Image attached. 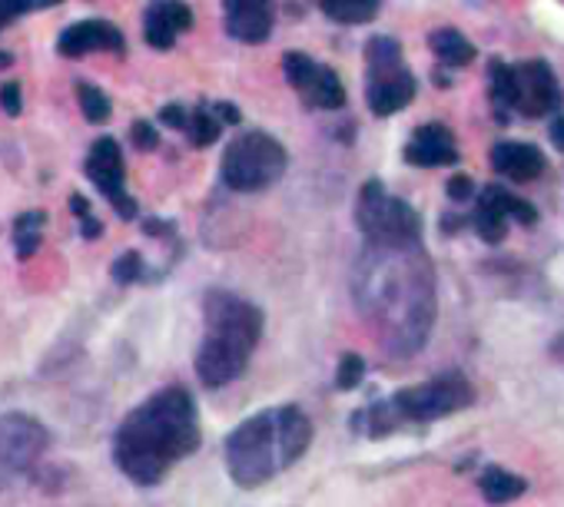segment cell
Returning <instances> with one entry per match:
<instances>
[{
    "mask_svg": "<svg viewBox=\"0 0 564 507\" xmlns=\"http://www.w3.org/2000/svg\"><path fill=\"white\" fill-rule=\"evenodd\" d=\"M94 51L120 54L123 51V34L107 21H80V24H70L57 41L61 57H84V54H94Z\"/></svg>",
    "mask_w": 564,
    "mask_h": 507,
    "instance_id": "cell-13",
    "label": "cell"
},
{
    "mask_svg": "<svg viewBox=\"0 0 564 507\" xmlns=\"http://www.w3.org/2000/svg\"><path fill=\"white\" fill-rule=\"evenodd\" d=\"M223 183L236 192H259L269 189L282 173H286V150L269 133L249 130L236 136L223 153Z\"/></svg>",
    "mask_w": 564,
    "mask_h": 507,
    "instance_id": "cell-4",
    "label": "cell"
},
{
    "mask_svg": "<svg viewBox=\"0 0 564 507\" xmlns=\"http://www.w3.org/2000/svg\"><path fill=\"white\" fill-rule=\"evenodd\" d=\"M313 421L296 408L282 405L242 421L226 441V464L239 487H259L306 454Z\"/></svg>",
    "mask_w": 564,
    "mask_h": 507,
    "instance_id": "cell-2",
    "label": "cell"
},
{
    "mask_svg": "<svg viewBox=\"0 0 564 507\" xmlns=\"http://www.w3.org/2000/svg\"><path fill=\"white\" fill-rule=\"evenodd\" d=\"M362 378H366V362H362V355L349 352V355L339 362L336 385H339L343 392H349V388H359V385H362Z\"/></svg>",
    "mask_w": 564,
    "mask_h": 507,
    "instance_id": "cell-26",
    "label": "cell"
},
{
    "mask_svg": "<svg viewBox=\"0 0 564 507\" xmlns=\"http://www.w3.org/2000/svg\"><path fill=\"white\" fill-rule=\"evenodd\" d=\"M186 136L199 150L203 146H213L219 140V117H216V110H206V107L193 110L189 113V123H186Z\"/></svg>",
    "mask_w": 564,
    "mask_h": 507,
    "instance_id": "cell-22",
    "label": "cell"
},
{
    "mask_svg": "<svg viewBox=\"0 0 564 507\" xmlns=\"http://www.w3.org/2000/svg\"><path fill=\"white\" fill-rule=\"evenodd\" d=\"M189 27H193V11L183 4V0H156V4L147 8L143 37L156 51H170L176 44V37Z\"/></svg>",
    "mask_w": 564,
    "mask_h": 507,
    "instance_id": "cell-12",
    "label": "cell"
},
{
    "mask_svg": "<svg viewBox=\"0 0 564 507\" xmlns=\"http://www.w3.org/2000/svg\"><path fill=\"white\" fill-rule=\"evenodd\" d=\"M491 103L498 113L514 110V67L505 60H491Z\"/></svg>",
    "mask_w": 564,
    "mask_h": 507,
    "instance_id": "cell-21",
    "label": "cell"
},
{
    "mask_svg": "<svg viewBox=\"0 0 564 507\" xmlns=\"http://www.w3.org/2000/svg\"><path fill=\"white\" fill-rule=\"evenodd\" d=\"M140 273H143V263H140L137 252H127V256H120V260L113 263V279H117L120 286L140 279Z\"/></svg>",
    "mask_w": 564,
    "mask_h": 507,
    "instance_id": "cell-27",
    "label": "cell"
},
{
    "mask_svg": "<svg viewBox=\"0 0 564 507\" xmlns=\"http://www.w3.org/2000/svg\"><path fill=\"white\" fill-rule=\"evenodd\" d=\"M356 219L369 245H419L422 235L419 212L409 202L389 196L379 179L366 183L356 206Z\"/></svg>",
    "mask_w": 564,
    "mask_h": 507,
    "instance_id": "cell-6",
    "label": "cell"
},
{
    "mask_svg": "<svg viewBox=\"0 0 564 507\" xmlns=\"http://www.w3.org/2000/svg\"><path fill=\"white\" fill-rule=\"evenodd\" d=\"M491 166L514 179V183H531L544 173V156L538 146L531 143H521V140H508V143H498L491 150Z\"/></svg>",
    "mask_w": 564,
    "mask_h": 507,
    "instance_id": "cell-16",
    "label": "cell"
},
{
    "mask_svg": "<svg viewBox=\"0 0 564 507\" xmlns=\"http://www.w3.org/2000/svg\"><path fill=\"white\" fill-rule=\"evenodd\" d=\"M405 159L412 166L432 169V166H455L458 163V150H455V136L442 126V123H425L412 133L409 146H405Z\"/></svg>",
    "mask_w": 564,
    "mask_h": 507,
    "instance_id": "cell-15",
    "label": "cell"
},
{
    "mask_svg": "<svg viewBox=\"0 0 564 507\" xmlns=\"http://www.w3.org/2000/svg\"><path fill=\"white\" fill-rule=\"evenodd\" d=\"M514 110L531 120L561 110V87L544 60L514 64Z\"/></svg>",
    "mask_w": 564,
    "mask_h": 507,
    "instance_id": "cell-10",
    "label": "cell"
},
{
    "mask_svg": "<svg viewBox=\"0 0 564 507\" xmlns=\"http://www.w3.org/2000/svg\"><path fill=\"white\" fill-rule=\"evenodd\" d=\"M130 136H133L137 150H156V143H160L156 130H153L147 120H137V123H133V130H130Z\"/></svg>",
    "mask_w": 564,
    "mask_h": 507,
    "instance_id": "cell-28",
    "label": "cell"
},
{
    "mask_svg": "<svg viewBox=\"0 0 564 507\" xmlns=\"http://www.w3.org/2000/svg\"><path fill=\"white\" fill-rule=\"evenodd\" d=\"M429 44H432L435 57H438L445 67H468V64L475 60L471 41H468L465 34H458V31H435V34L429 37Z\"/></svg>",
    "mask_w": 564,
    "mask_h": 507,
    "instance_id": "cell-17",
    "label": "cell"
},
{
    "mask_svg": "<svg viewBox=\"0 0 564 507\" xmlns=\"http://www.w3.org/2000/svg\"><path fill=\"white\" fill-rule=\"evenodd\" d=\"M369 80H366V103L376 117H392L415 97V77L402 60V47L392 37H376L366 47Z\"/></svg>",
    "mask_w": 564,
    "mask_h": 507,
    "instance_id": "cell-5",
    "label": "cell"
},
{
    "mask_svg": "<svg viewBox=\"0 0 564 507\" xmlns=\"http://www.w3.org/2000/svg\"><path fill=\"white\" fill-rule=\"evenodd\" d=\"M524 487H528V484H524L518 474H508V471H501V467H491V471L481 474V494H485V500H491V504H508V500L521 497Z\"/></svg>",
    "mask_w": 564,
    "mask_h": 507,
    "instance_id": "cell-19",
    "label": "cell"
},
{
    "mask_svg": "<svg viewBox=\"0 0 564 507\" xmlns=\"http://www.w3.org/2000/svg\"><path fill=\"white\" fill-rule=\"evenodd\" d=\"M84 235H87V239L100 235V222H97L94 216H84Z\"/></svg>",
    "mask_w": 564,
    "mask_h": 507,
    "instance_id": "cell-35",
    "label": "cell"
},
{
    "mask_svg": "<svg viewBox=\"0 0 564 507\" xmlns=\"http://www.w3.org/2000/svg\"><path fill=\"white\" fill-rule=\"evenodd\" d=\"M160 120H163L166 126H173V130H186V123H189L186 110H183V107H176V103L163 107V110H160Z\"/></svg>",
    "mask_w": 564,
    "mask_h": 507,
    "instance_id": "cell-31",
    "label": "cell"
},
{
    "mask_svg": "<svg viewBox=\"0 0 564 507\" xmlns=\"http://www.w3.org/2000/svg\"><path fill=\"white\" fill-rule=\"evenodd\" d=\"M80 110H84V117L90 123H107L110 120V100H107V93L97 90V87H90V84L80 87Z\"/></svg>",
    "mask_w": 564,
    "mask_h": 507,
    "instance_id": "cell-25",
    "label": "cell"
},
{
    "mask_svg": "<svg viewBox=\"0 0 564 507\" xmlns=\"http://www.w3.org/2000/svg\"><path fill=\"white\" fill-rule=\"evenodd\" d=\"M0 107H4V113H11V117H18L24 110V97H21V87L18 84L0 87Z\"/></svg>",
    "mask_w": 564,
    "mask_h": 507,
    "instance_id": "cell-30",
    "label": "cell"
},
{
    "mask_svg": "<svg viewBox=\"0 0 564 507\" xmlns=\"http://www.w3.org/2000/svg\"><path fill=\"white\" fill-rule=\"evenodd\" d=\"M199 448V418L186 388H163L137 405L113 434L117 467L140 487H153L166 471Z\"/></svg>",
    "mask_w": 564,
    "mask_h": 507,
    "instance_id": "cell-1",
    "label": "cell"
},
{
    "mask_svg": "<svg viewBox=\"0 0 564 507\" xmlns=\"http://www.w3.org/2000/svg\"><path fill=\"white\" fill-rule=\"evenodd\" d=\"M51 444V431L24 415V411H8L0 415V467L4 471H31L41 454Z\"/></svg>",
    "mask_w": 564,
    "mask_h": 507,
    "instance_id": "cell-8",
    "label": "cell"
},
{
    "mask_svg": "<svg viewBox=\"0 0 564 507\" xmlns=\"http://www.w3.org/2000/svg\"><path fill=\"white\" fill-rule=\"evenodd\" d=\"M87 176L113 202V209L123 219H133L137 216V202L123 192V153H120V143L117 140L100 136L90 146V153H87Z\"/></svg>",
    "mask_w": 564,
    "mask_h": 507,
    "instance_id": "cell-11",
    "label": "cell"
},
{
    "mask_svg": "<svg viewBox=\"0 0 564 507\" xmlns=\"http://www.w3.org/2000/svg\"><path fill=\"white\" fill-rule=\"evenodd\" d=\"M203 316L206 335L196 355V375L203 385L223 388L249 365V355L256 352L262 335V312L252 302L216 289L206 296Z\"/></svg>",
    "mask_w": 564,
    "mask_h": 507,
    "instance_id": "cell-3",
    "label": "cell"
},
{
    "mask_svg": "<svg viewBox=\"0 0 564 507\" xmlns=\"http://www.w3.org/2000/svg\"><path fill=\"white\" fill-rule=\"evenodd\" d=\"M226 31L239 44H262L272 31V0H226Z\"/></svg>",
    "mask_w": 564,
    "mask_h": 507,
    "instance_id": "cell-14",
    "label": "cell"
},
{
    "mask_svg": "<svg viewBox=\"0 0 564 507\" xmlns=\"http://www.w3.org/2000/svg\"><path fill=\"white\" fill-rule=\"evenodd\" d=\"M4 67H11V54L0 51V70H4Z\"/></svg>",
    "mask_w": 564,
    "mask_h": 507,
    "instance_id": "cell-36",
    "label": "cell"
},
{
    "mask_svg": "<svg viewBox=\"0 0 564 507\" xmlns=\"http://www.w3.org/2000/svg\"><path fill=\"white\" fill-rule=\"evenodd\" d=\"M448 196H452V199H471V196H475L471 179H468V176H452V179H448Z\"/></svg>",
    "mask_w": 564,
    "mask_h": 507,
    "instance_id": "cell-32",
    "label": "cell"
},
{
    "mask_svg": "<svg viewBox=\"0 0 564 507\" xmlns=\"http://www.w3.org/2000/svg\"><path fill=\"white\" fill-rule=\"evenodd\" d=\"M41 232H44V212H24L14 225V242H18V256L28 260L41 245Z\"/></svg>",
    "mask_w": 564,
    "mask_h": 507,
    "instance_id": "cell-23",
    "label": "cell"
},
{
    "mask_svg": "<svg viewBox=\"0 0 564 507\" xmlns=\"http://www.w3.org/2000/svg\"><path fill=\"white\" fill-rule=\"evenodd\" d=\"M31 11V0H0V31H4L14 18Z\"/></svg>",
    "mask_w": 564,
    "mask_h": 507,
    "instance_id": "cell-29",
    "label": "cell"
},
{
    "mask_svg": "<svg viewBox=\"0 0 564 507\" xmlns=\"http://www.w3.org/2000/svg\"><path fill=\"white\" fill-rule=\"evenodd\" d=\"M475 232L485 239V242H501L505 232H508V216L501 209H495L491 202L478 199V209H475Z\"/></svg>",
    "mask_w": 564,
    "mask_h": 507,
    "instance_id": "cell-24",
    "label": "cell"
},
{
    "mask_svg": "<svg viewBox=\"0 0 564 507\" xmlns=\"http://www.w3.org/2000/svg\"><path fill=\"white\" fill-rule=\"evenodd\" d=\"M551 140H554V146L564 153V117H557V120L551 123Z\"/></svg>",
    "mask_w": 564,
    "mask_h": 507,
    "instance_id": "cell-34",
    "label": "cell"
},
{
    "mask_svg": "<svg viewBox=\"0 0 564 507\" xmlns=\"http://www.w3.org/2000/svg\"><path fill=\"white\" fill-rule=\"evenodd\" d=\"M471 401H475V392H471L468 378L458 372H448V375L432 378L429 385L399 392L389 401V408H392L395 425H399V421H438L452 411L468 408Z\"/></svg>",
    "mask_w": 564,
    "mask_h": 507,
    "instance_id": "cell-7",
    "label": "cell"
},
{
    "mask_svg": "<svg viewBox=\"0 0 564 507\" xmlns=\"http://www.w3.org/2000/svg\"><path fill=\"white\" fill-rule=\"evenodd\" d=\"M213 110H216V117H219L223 123H239V110H236L232 103H216Z\"/></svg>",
    "mask_w": 564,
    "mask_h": 507,
    "instance_id": "cell-33",
    "label": "cell"
},
{
    "mask_svg": "<svg viewBox=\"0 0 564 507\" xmlns=\"http://www.w3.org/2000/svg\"><path fill=\"white\" fill-rule=\"evenodd\" d=\"M319 8L336 24H369L379 14V0H319Z\"/></svg>",
    "mask_w": 564,
    "mask_h": 507,
    "instance_id": "cell-18",
    "label": "cell"
},
{
    "mask_svg": "<svg viewBox=\"0 0 564 507\" xmlns=\"http://www.w3.org/2000/svg\"><path fill=\"white\" fill-rule=\"evenodd\" d=\"M282 70H286L290 87L316 110H339L346 103V87L336 77V70L316 64L310 54L290 51L282 57Z\"/></svg>",
    "mask_w": 564,
    "mask_h": 507,
    "instance_id": "cell-9",
    "label": "cell"
},
{
    "mask_svg": "<svg viewBox=\"0 0 564 507\" xmlns=\"http://www.w3.org/2000/svg\"><path fill=\"white\" fill-rule=\"evenodd\" d=\"M478 199L491 202L495 209H501L508 219H514V222H521V225H534V222H538L534 206H531V202H524V199H518V196H511V192H508V189H501V186H485Z\"/></svg>",
    "mask_w": 564,
    "mask_h": 507,
    "instance_id": "cell-20",
    "label": "cell"
}]
</instances>
